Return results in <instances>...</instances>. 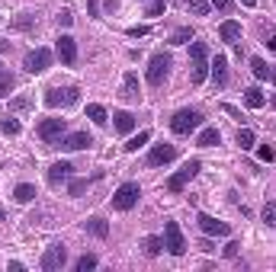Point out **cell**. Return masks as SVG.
<instances>
[{
    "label": "cell",
    "mask_w": 276,
    "mask_h": 272,
    "mask_svg": "<svg viewBox=\"0 0 276 272\" xmlns=\"http://www.w3.org/2000/svg\"><path fill=\"white\" fill-rule=\"evenodd\" d=\"M13 199L23 202V205H26V202H32V199H36V186H29V183H20V186L13 189Z\"/></svg>",
    "instance_id": "7402d4cb"
},
{
    "label": "cell",
    "mask_w": 276,
    "mask_h": 272,
    "mask_svg": "<svg viewBox=\"0 0 276 272\" xmlns=\"http://www.w3.org/2000/svg\"><path fill=\"white\" fill-rule=\"evenodd\" d=\"M26 109H32V100H29V96H16V100L10 103V112H26Z\"/></svg>",
    "instance_id": "836d02e7"
},
{
    "label": "cell",
    "mask_w": 276,
    "mask_h": 272,
    "mask_svg": "<svg viewBox=\"0 0 276 272\" xmlns=\"http://www.w3.org/2000/svg\"><path fill=\"white\" fill-rule=\"evenodd\" d=\"M4 51H10V42H4V39H0V55H4Z\"/></svg>",
    "instance_id": "f6af8a7d"
},
{
    "label": "cell",
    "mask_w": 276,
    "mask_h": 272,
    "mask_svg": "<svg viewBox=\"0 0 276 272\" xmlns=\"http://www.w3.org/2000/svg\"><path fill=\"white\" fill-rule=\"evenodd\" d=\"M0 221H4V208H0Z\"/></svg>",
    "instance_id": "681fc988"
},
{
    "label": "cell",
    "mask_w": 276,
    "mask_h": 272,
    "mask_svg": "<svg viewBox=\"0 0 276 272\" xmlns=\"http://www.w3.org/2000/svg\"><path fill=\"white\" fill-rule=\"evenodd\" d=\"M244 103H247L251 109H260V106H263V93L257 90V86H251V90H244Z\"/></svg>",
    "instance_id": "f1b7e54d"
},
{
    "label": "cell",
    "mask_w": 276,
    "mask_h": 272,
    "mask_svg": "<svg viewBox=\"0 0 276 272\" xmlns=\"http://www.w3.org/2000/svg\"><path fill=\"white\" fill-rule=\"evenodd\" d=\"M0 131H4V135H20V122H16V119H10V116H7L4 122H0Z\"/></svg>",
    "instance_id": "e575fe53"
},
{
    "label": "cell",
    "mask_w": 276,
    "mask_h": 272,
    "mask_svg": "<svg viewBox=\"0 0 276 272\" xmlns=\"http://www.w3.org/2000/svg\"><path fill=\"white\" fill-rule=\"evenodd\" d=\"M81 100V90H77V86H51V90L45 93V106H74V103Z\"/></svg>",
    "instance_id": "277c9868"
},
{
    "label": "cell",
    "mask_w": 276,
    "mask_h": 272,
    "mask_svg": "<svg viewBox=\"0 0 276 272\" xmlns=\"http://www.w3.org/2000/svg\"><path fill=\"white\" fill-rule=\"evenodd\" d=\"M219 141H222V135H219L215 128H202L199 138H196V144H199V147H215Z\"/></svg>",
    "instance_id": "d6986e66"
},
{
    "label": "cell",
    "mask_w": 276,
    "mask_h": 272,
    "mask_svg": "<svg viewBox=\"0 0 276 272\" xmlns=\"http://www.w3.org/2000/svg\"><path fill=\"white\" fill-rule=\"evenodd\" d=\"M161 250H164V240H161V237H148V240H145V253H148V256H158Z\"/></svg>",
    "instance_id": "1f68e13d"
},
{
    "label": "cell",
    "mask_w": 276,
    "mask_h": 272,
    "mask_svg": "<svg viewBox=\"0 0 276 272\" xmlns=\"http://www.w3.org/2000/svg\"><path fill=\"white\" fill-rule=\"evenodd\" d=\"M164 7H167V0H148V10H145V13H148V16H161Z\"/></svg>",
    "instance_id": "d590c367"
},
{
    "label": "cell",
    "mask_w": 276,
    "mask_h": 272,
    "mask_svg": "<svg viewBox=\"0 0 276 272\" xmlns=\"http://www.w3.org/2000/svg\"><path fill=\"white\" fill-rule=\"evenodd\" d=\"M241 4H244V7H257V4H260V0H241Z\"/></svg>",
    "instance_id": "bcb514c9"
},
{
    "label": "cell",
    "mask_w": 276,
    "mask_h": 272,
    "mask_svg": "<svg viewBox=\"0 0 276 272\" xmlns=\"http://www.w3.org/2000/svg\"><path fill=\"white\" fill-rule=\"evenodd\" d=\"M193 42V29L189 26H180V29L170 32V45H189Z\"/></svg>",
    "instance_id": "44dd1931"
},
{
    "label": "cell",
    "mask_w": 276,
    "mask_h": 272,
    "mask_svg": "<svg viewBox=\"0 0 276 272\" xmlns=\"http://www.w3.org/2000/svg\"><path fill=\"white\" fill-rule=\"evenodd\" d=\"M260 218H263L266 227H276V202H266L263 212H260Z\"/></svg>",
    "instance_id": "f546056e"
},
{
    "label": "cell",
    "mask_w": 276,
    "mask_h": 272,
    "mask_svg": "<svg viewBox=\"0 0 276 272\" xmlns=\"http://www.w3.org/2000/svg\"><path fill=\"white\" fill-rule=\"evenodd\" d=\"M219 36L225 39V42H231V45H235V42L241 39V23H235V20H225L219 26Z\"/></svg>",
    "instance_id": "ac0fdd59"
},
{
    "label": "cell",
    "mask_w": 276,
    "mask_h": 272,
    "mask_svg": "<svg viewBox=\"0 0 276 272\" xmlns=\"http://www.w3.org/2000/svg\"><path fill=\"white\" fill-rule=\"evenodd\" d=\"M189 58H193V71H189V80L193 83H202L205 77H209V48H205V42H193L189 45Z\"/></svg>",
    "instance_id": "6da1fadb"
},
{
    "label": "cell",
    "mask_w": 276,
    "mask_h": 272,
    "mask_svg": "<svg viewBox=\"0 0 276 272\" xmlns=\"http://www.w3.org/2000/svg\"><path fill=\"white\" fill-rule=\"evenodd\" d=\"M87 119L97 122V125H106V109H103L100 103H90V106H87Z\"/></svg>",
    "instance_id": "484cf974"
},
{
    "label": "cell",
    "mask_w": 276,
    "mask_h": 272,
    "mask_svg": "<svg viewBox=\"0 0 276 272\" xmlns=\"http://www.w3.org/2000/svg\"><path fill=\"white\" fill-rule=\"evenodd\" d=\"M122 100H128V103H138L142 100V86H138V74H125L122 77Z\"/></svg>",
    "instance_id": "9a60e30c"
},
{
    "label": "cell",
    "mask_w": 276,
    "mask_h": 272,
    "mask_svg": "<svg viewBox=\"0 0 276 272\" xmlns=\"http://www.w3.org/2000/svg\"><path fill=\"white\" fill-rule=\"evenodd\" d=\"M61 135H64V119H45L39 125V138L45 144H55V141H61Z\"/></svg>",
    "instance_id": "9c48e42d"
},
{
    "label": "cell",
    "mask_w": 276,
    "mask_h": 272,
    "mask_svg": "<svg viewBox=\"0 0 276 272\" xmlns=\"http://www.w3.org/2000/svg\"><path fill=\"white\" fill-rule=\"evenodd\" d=\"M174 157H177V147H174V144H158V147L148 154V163H151V166H161V163H170Z\"/></svg>",
    "instance_id": "5bb4252c"
},
{
    "label": "cell",
    "mask_w": 276,
    "mask_h": 272,
    "mask_svg": "<svg viewBox=\"0 0 276 272\" xmlns=\"http://www.w3.org/2000/svg\"><path fill=\"white\" fill-rule=\"evenodd\" d=\"M87 10H90V16H100L97 10H100V0H87Z\"/></svg>",
    "instance_id": "ee69618b"
},
{
    "label": "cell",
    "mask_w": 276,
    "mask_h": 272,
    "mask_svg": "<svg viewBox=\"0 0 276 272\" xmlns=\"http://www.w3.org/2000/svg\"><path fill=\"white\" fill-rule=\"evenodd\" d=\"M251 71H254L257 80H270V64L263 58H251Z\"/></svg>",
    "instance_id": "d4e9b609"
},
{
    "label": "cell",
    "mask_w": 276,
    "mask_h": 272,
    "mask_svg": "<svg viewBox=\"0 0 276 272\" xmlns=\"http://www.w3.org/2000/svg\"><path fill=\"white\" fill-rule=\"evenodd\" d=\"M67 262V250H64V243H51V247L45 250V256H42V269L45 272H58Z\"/></svg>",
    "instance_id": "ba28073f"
},
{
    "label": "cell",
    "mask_w": 276,
    "mask_h": 272,
    "mask_svg": "<svg viewBox=\"0 0 276 272\" xmlns=\"http://www.w3.org/2000/svg\"><path fill=\"white\" fill-rule=\"evenodd\" d=\"M116 131H122V135H128V131H132L135 128V116H132V112H116Z\"/></svg>",
    "instance_id": "ffe728a7"
},
{
    "label": "cell",
    "mask_w": 276,
    "mask_h": 272,
    "mask_svg": "<svg viewBox=\"0 0 276 272\" xmlns=\"http://www.w3.org/2000/svg\"><path fill=\"white\" fill-rule=\"evenodd\" d=\"M84 189H87V179H74L71 183V196H81Z\"/></svg>",
    "instance_id": "ab89813d"
},
{
    "label": "cell",
    "mask_w": 276,
    "mask_h": 272,
    "mask_svg": "<svg viewBox=\"0 0 276 272\" xmlns=\"http://www.w3.org/2000/svg\"><path fill=\"white\" fill-rule=\"evenodd\" d=\"M71 170H74V166L71 163H51L48 166V183H51V186H61V183L67 179V176H71Z\"/></svg>",
    "instance_id": "2e32d148"
},
{
    "label": "cell",
    "mask_w": 276,
    "mask_h": 272,
    "mask_svg": "<svg viewBox=\"0 0 276 272\" xmlns=\"http://www.w3.org/2000/svg\"><path fill=\"white\" fill-rule=\"evenodd\" d=\"M273 106H276V96H273Z\"/></svg>",
    "instance_id": "816d5d0a"
},
{
    "label": "cell",
    "mask_w": 276,
    "mask_h": 272,
    "mask_svg": "<svg viewBox=\"0 0 276 272\" xmlns=\"http://www.w3.org/2000/svg\"><path fill=\"white\" fill-rule=\"evenodd\" d=\"M93 138L87 135V131H74V135H64L61 138V147L64 151H84V147H90Z\"/></svg>",
    "instance_id": "4fadbf2b"
},
{
    "label": "cell",
    "mask_w": 276,
    "mask_h": 272,
    "mask_svg": "<svg viewBox=\"0 0 276 272\" xmlns=\"http://www.w3.org/2000/svg\"><path fill=\"white\" fill-rule=\"evenodd\" d=\"M10 90H13V77H0V100H4Z\"/></svg>",
    "instance_id": "f35d334b"
},
{
    "label": "cell",
    "mask_w": 276,
    "mask_h": 272,
    "mask_svg": "<svg viewBox=\"0 0 276 272\" xmlns=\"http://www.w3.org/2000/svg\"><path fill=\"white\" fill-rule=\"evenodd\" d=\"M55 51H58V58H61V64H74V61H77V42H74L71 36H61V39H58Z\"/></svg>",
    "instance_id": "8fae6325"
},
{
    "label": "cell",
    "mask_w": 276,
    "mask_h": 272,
    "mask_svg": "<svg viewBox=\"0 0 276 272\" xmlns=\"http://www.w3.org/2000/svg\"><path fill=\"white\" fill-rule=\"evenodd\" d=\"M167 74H170V55H154L151 64H148V83L161 86L164 80H167Z\"/></svg>",
    "instance_id": "52a82bcc"
},
{
    "label": "cell",
    "mask_w": 276,
    "mask_h": 272,
    "mask_svg": "<svg viewBox=\"0 0 276 272\" xmlns=\"http://www.w3.org/2000/svg\"><path fill=\"white\" fill-rule=\"evenodd\" d=\"M32 23H36V13H20L13 20V29H32Z\"/></svg>",
    "instance_id": "4dcf8cb0"
},
{
    "label": "cell",
    "mask_w": 276,
    "mask_h": 272,
    "mask_svg": "<svg viewBox=\"0 0 276 272\" xmlns=\"http://www.w3.org/2000/svg\"><path fill=\"white\" fill-rule=\"evenodd\" d=\"M164 247H167V253H174V256H183L186 253V240H183V234H180L177 221L164 224Z\"/></svg>",
    "instance_id": "8992f818"
},
{
    "label": "cell",
    "mask_w": 276,
    "mask_h": 272,
    "mask_svg": "<svg viewBox=\"0 0 276 272\" xmlns=\"http://www.w3.org/2000/svg\"><path fill=\"white\" fill-rule=\"evenodd\" d=\"M196 221H199V227H202L205 234H215V237H228V234H231V227H228L225 221H215L212 215H199Z\"/></svg>",
    "instance_id": "7c38bea8"
},
{
    "label": "cell",
    "mask_w": 276,
    "mask_h": 272,
    "mask_svg": "<svg viewBox=\"0 0 276 272\" xmlns=\"http://www.w3.org/2000/svg\"><path fill=\"white\" fill-rule=\"evenodd\" d=\"M0 77H4V64H0Z\"/></svg>",
    "instance_id": "f907efd6"
},
{
    "label": "cell",
    "mask_w": 276,
    "mask_h": 272,
    "mask_svg": "<svg viewBox=\"0 0 276 272\" xmlns=\"http://www.w3.org/2000/svg\"><path fill=\"white\" fill-rule=\"evenodd\" d=\"M266 45H270V48L276 51V36H270V42H266Z\"/></svg>",
    "instance_id": "7dc6e473"
},
{
    "label": "cell",
    "mask_w": 276,
    "mask_h": 272,
    "mask_svg": "<svg viewBox=\"0 0 276 272\" xmlns=\"http://www.w3.org/2000/svg\"><path fill=\"white\" fill-rule=\"evenodd\" d=\"M270 80H273V83H276V71H273V67H270Z\"/></svg>",
    "instance_id": "c3c4849f"
},
{
    "label": "cell",
    "mask_w": 276,
    "mask_h": 272,
    "mask_svg": "<svg viewBox=\"0 0 276 272\" xmlns=\"http://www.w3.org/2000/svg\"><path fill=\"white\" fill-rule=\"evenodd\" d=\"M180 7H186V10H193L196 16H209V0H180Z\"/></svg>",
    "instance_id": "603a6c76"
},
{
    "label": "cell",
    "mask_w": 276,
    "mask_h": 272,
    "mask_svg": "<svg viewBox=\"0 0 276 272\" xmlns=\"http://www.w3.org/2000/svg\"><path fill=\"white\" fill-rule=\"evenodd\" d=\"M209 67H212V80H215V86H225V83H228V61L219 55Z\"/></svg>",
    "instance_id": "e0dca14e"
},
{
    "label": "cell",
    "mask_w": 276,
    "mask_h": 272,
    "mask_svg": "<svg viewBox=\"0 0 276 272\" xmlns=\"http://www.w3.org/2000/svg\"><path fill=\"white\" fill-rule=\"evenodd\" d=\"M238 247H241V243H238V240H231L228 247H225V256H228V259H235V256H238Z\"/></svg>",
    "instance_id": "b9f144b4"
},
{
    "label": "cell",
    "mask_w": 276,
    "mask_h": 272,
    "mask_svg": "<svg viewBox=\"0 0 276 272\" xmlns=\"http://www.w3.org/2000/svg\"><path fill=\"white\" fill-rule=\"evenodd\" d=\"M58 23H61V26H71V23H74L71 10H61V13H58Z\"/></svg>",
    "instance_id": "7bdbcfd3"
},
{
    "label": "cell",
    "mask_w": 276,
    "mask_h": 272,
    "mask_svg": "<svg viewBox=\"0 0 276 272\" xmlns=\"http://www.w3.org/2000/svg\"><path fill=\"white\" fill-rule=\"evenodd\" d=\"M138 196H142L138 183H122V186L116 189V196H113V208L116 212H128V208H135Z\"/></svg>",
    "instance_id": "3957f363"
},
{
    "label": "cell",
    "mask_w": 276,
    "mask_h": 272,
    "mask_svg": "<svg viewBox=\"0 0 276 272\" xmlns=\"http://www.w3.org/2000/svg\"><path fill=\"white\" fill-rule=\"evenodd\" d=\"M148 141H151V131H138V135L132 138V141L125 144V151H128V154H135L138 147H145V144H148Z\"/></svg>",
    "instance_id": "83f0119b"
},
{
    "label": "cell",
    "mask_w": 276,
    "mask_h": 272,
    "mask_svg": "<svg viewBox=\"0 0 276 272\" xmlns=\"http://www.w3.org/2000/svg\"><path fill=\"white\" fill-rule=\"evenodd\" d=\"M48 64H51V51L48 48H36V51H29V55H26V64L23 67L29 74H42Z\"/></svg>",
    "instance_id": "30bf717a"
},
{
    "label": "cell",
    "mask_w": 276,
    "mask_h": 272,
    "mask_svg": "<svg viewBox=\"0 0 276 272\" xmlns=\"http://www.w3.org/2000/svg\"><path fill=\"white\" fill-rule=\"evenodd\" d=\"M84 227H87L93 237H106L109 234V224L103 221V218H87V224H84Z\"/></svg>",
    "instance_id": "cb8c5ba5"
},
{
    "label": "cell",
    "mask_w": 276,
    "mask_h": 272,
    "mask_svg": "<svg viewBox=\"0 0 276 272\" xmlns=\"http://www.w3.org/2000/svg\"><path fill=\"white\" fill-rule=\"evenodd\" d=\"M257 157H260L263 163H270V160H276V151H273V147H266V144H263L260 151H257Z\"/></svg>",
    "instance_id": "8d00e7d4"
},
{
    "label": "cell",
    "mask_w": 276,
    "mask_h": 272,
    "mask_svg": "<svg viewBox=\"0 0 276 272\" xmlns=\"http://www.w3.org/2000/svg\"><path fill=\"white\" fill-rule=\"evenodd\" d=\"M151 32V26H132V29H128V36L132 39H142V36H148Z\"/></svg>",
    "instance_id": "74e56055"
},
{
    "label": "cell",
    "mask_w": 276,
    "mask_h": 272,
    "mask_svg": "<svg viewBox=\"0 0 276 272\" xmlns=\"http://www.w3.org/2000/svg\"><path fill=\"white\" fill-rule=\"evenodd\" d=\"M209 4L215 7V10H222V13H228V10H231V0H209Z\"/></svg>",
    "instance_id": "60d3db41"
},
{
    "label": "cell",
    "mask_w": 276,
    "mask_h": 272,
    "mask_svg": "<svg viewBox=\"0 0 276 272\" xmlns=\"http://www.w3.org/2000/svg\"><path fill=\"white\" fill-rule=\"evenodd\" d=\"M199 122H202V116L196 109H180L177 116L170 119V131H174V135H189V131L199 128Z\"/></svg>",
    "instance_id": "7a4b0ae2"
},
{
    "label": "cell",
    "mask_w": 276,
    "mask_h": 272,
    "mask_svg": "<svg viewBox=\"0 0 276 272\" xmlns=\"http://www.w3.org/2000/svg\"><path fill=\"white\" fill-rule=\"evenodd\" d=\"M199 166H202L199 160H186V163H183V166H180V170L174 173V176L167 179V189H170V192H183V189H186V183L193 179L196 173H199Z\"/></svg>",
    "instance_id": "5b68a950"
},
{
    "label": "cell",
    "mask_w": 276,
    "mask_h": 272,
    "mask_svg": "<svg viewBox=\"0 0 276 272\" xmlns=\"http://www.w3.org/2000/svg\"><path fill=\"white\" fill-rule=\"evenodd\" d=\"M90 269H97V256H93V253H84V256L77 259V272H90Z\"/></svg>",
    "instance_id": "d6a6232c"
},
{
    "label": "cell",
    "mask_w": 276,
    "mask_h": 272,
    "mask_svg": "<svg viewBox=\"0 0 276 272\" xmlns=\"http://www.w3.org/2000/svg\"><path fill=\"white\" fill-rule=\"evenodd\" d=\"M254 144H257L254 131H251V128H241V131H238V147H241V151H251Z\"/></svg>",
    "instance_id": "4316f807"
}]
</instances>
